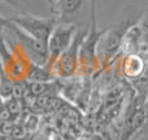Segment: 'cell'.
Instances as JSON below:
<instances>
[{
  "label": "cell",
  "mask_w": 148,
  "mask_h": 140,
  "mask_svg": "<svg viewBox=\"0 0 148 140\" xmlns=\"http://www.w3.org/2000/svg\"><path fill=\"white\" fill-rule=\"evenodd\" d=\"M143 13L144 9L130 5L122 12L117 22L104 30L97 46V61L100 69L112 65V62L118 57L125 35L134 25L139 23Z\"/></svg>",
  "instance_id": "cell-1"
},
{
  "label": "cell",
  "mask_w": 148,
  "mask_h": 140,
  "mask_svg": "<svg viewBox=\"0 0 148 140\" xmlns=\"http://www.w3.org/2000/svg\"><path fill=\"white\" fill-rule=\"evenodd\" d=\"M105 29L99 30L97 27L96 9L95 1L91 5V22L87 29V34L79 47L78 55V66H77V75L79 76H91L96 70H99V61H97V46Z\"/></svg>",
  "instance_id": "cell-2"
},
{
  "label": "cell",
  "mask_w": 148,
  "mask_h": 140,
  "mask_svg": "<svg viewBox=\"0 0 148 140\" xmlns=\"http://www.w3.org/2000/svg\"><path fill=\"white\" fill-rule=\"evenodd\" d=\"M146 92H136L127 102L122 113L118 140H133L143 134L146 126Z\"/></svg>",
  "instance_id": "cell-3"
},
{
  "label": "cell",
  "mask_w": 148,
  "mask_h": 140,
  "mask_svg": "<svg viewBox=\"0 0 148 140\" xmlns=\"http://www.w3.org/2000/svg\"><path fill=\"white\" fill-rule=\"evenodd\" d=\"M8 21L10 23L18 27L22 33L29 35L30 38L40 42L43 44H47L48 38L51 35L53 27L57 23V18H44V17H36L31 14H14L8 17Z\"/></svg>",
  "instance_id": "cell-4"
},
{
  "label": "cell",
  "mask_w": 148,
  "mask_h": 140,
  "mask_svg": "<svg viewBox=\"0 0 148 140\" xmlns=\"http://www.w3.org/2000/svg\"><path fill=\"white\" fill-rule=\"evenodd\" d=\"M88 29V25H87ZM87 29L78 27L75 36L70 46L61 53V56L55 61V64L49 68V73L53 78H72L77 73V66H78V55H79V47L83 40L84 35L87 34Z\"/></svg>",
  "instance_id": "cell-5"
},
{
  "label": "cell",
  "mask_w": 148,
  "mask_h": 140,
  "mask_svg": "<svg viewBox=\"0 0 148 140\" xmlns=\"http://www.w3.org/2000/svg\"><path fill=\"white\" fill-rule=\"evenodd\" d=\"M78 31V26L75 23H68V22H57L53 27L51 35L47 42V64L46 69L49 71V68L55 64L57 59L61 56V53L70 46ZM52 75V74H51Z\"/></svg>",
  "instance_id": "cell-6"
},
{
  "label": "cell",
  "mask_w": 148,
  "mask_h": 140,
  "mask_svg": "<svg viewBox=\"0 0 148 140\" xmlns=\"http://www.w3.org/2000/svg\"><path fill=\"white\" fill-rule=\"evenodd\" d=\"M84 3L86 0H53L51 10L56 14L57 22L73 23L72 18L78 14Z\"/></svg>",
  "instance_id": "cell-7"
},
{
  "label": "cell",
  "mask_w": 148,
  "mask_h": 140,
  "mask_svg": "<svg viewBox=\"0 0 148 140\" xmlns=\"http://www.w3.org/2000/svg\"><path fill=\"white\" fill-rule=\"evenodd\" d=\"M139 26H140L142 33H143V36H144V40H146V43L148 46V8L144 9L142 20L139 21Z\"/></svg>",
  "instance_id": "cell-8"
},
{
  "label": "cell",
  "mask_w": 148,
  "mask_h": 140,
  "mask_svg": "<svg viewBox=\"0 0 148 140\" xmlns=\"http://www.w3.org/2000/svg\"><path fill=\"white\" fill-rule=\"evenodd\" d=\"M82 140H104L103 136L100 134H90V135H86Z\"/></svg>",
  "instance_id": "cell-9"
},
{
  "label": "cell",
  "mask_w": 148,
  "mask_h": 140,
  "mask_svg": "<svg viewBox=\"0 0 148 140\" xmlns=\"http://www.w3.org/2000/svg\"><path fill=\"white\" fill-rule=\"evenodd\" d=\"M144 108H146V126H144V131L148 130V92L146 96V102H144ZM143 131V132H144Z\"/></svg>",
  "instance_id": "cell-10"
},
{
  "label": "cell",
  "mask_w": 148,
  "mask_h": 140,
  "mask_svg": "<svg viewBox=\"0 0 148 140\" xmlns=\"http://www.w3.org/2000/svg\"><path fill=\"white\" fill-rule=\"evenodd\" d=\"M0 1L7 3V4H10V5H13V7H17V5H18L17 0H0Z\"/></svg>",
  "instance_id": "cell-11"
},
{
  "label": "cell",
  "mask_w": 148,
  "mask_h": 140,
  "mask_svg": "<svg viewBox=\"0 0 148 140\" xmlns=\"http://www.w3.org/2000/svg\"><path fill=\"white\" fill-rule=\"evenodd\" d=\"M5 23H7V18H5V17H1V16H0V29L4 27Z\"/></svg>",
  "instance_id": "cell-12"
},
{
  "label": "cell",
  "mask_w": 148,
  "mask_h": 140,
  "mask_svg": "<svg viewBox=\"0 0 148 140\" xmlns=\"http://www.w3.org/2000/svg\"><path fill=\"white\" fill-rule=\"evenodd\" d=\"M44 1L49 5V8H52V5H53V0H44Z\"/></svg>",
  "instance_id": "cell-13"
},
{
  "label": "cell",
  "mask_w": 148,
  "mask_h": 140,
  "mask_svg": "<svg viewBox=\"0 0 148 140\" xmlns=\"http://www.w3.org/2000/svg\"><path fill=\"white\" fill-rule=\"evenodd\" d=\"M144 132H147V134H148V130H147V131H144Z\"/></svg>",
  "instance_id": "cell-14"
}]
</instances>
